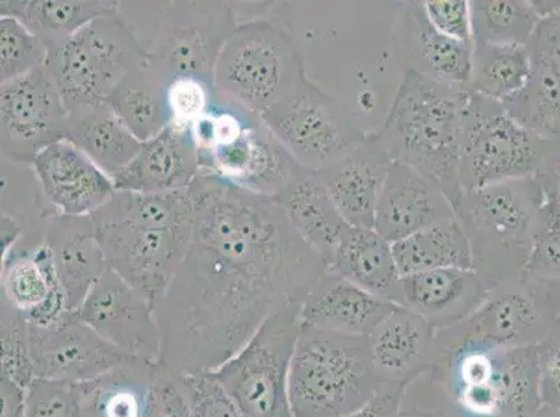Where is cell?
Listing matches in <instances>:
<instances>
[{"mask_svg":"<svg viewBox=\"0 0 560 417\" xmlns=\"http://www.w3.org/2000/svg\"><path fill=\"white\" fill-rule=\"evenodd\" d=\"M545 187L539 226L526 272L538 278H560V201L551 177L537 175Z\"/></svg>","mask_w":560,"mask_h":417,"instance_id":"obj_39","label":"cell"},{"mask_svg":"<svg viewBox=\"0 0 560 417\" xmlns=\"http://www.w3.org/2000/svg\"><path fill=\"white\" fill-rule=\"evenodd\" d=\"M65 140L79 147L112 180L135 159L142 145L108 104L70 110Z\"/></svg>","mask_w":560,"mask_h":417,"instance_id":"obj_31","label":"cell"},{"mask_svg":"<svg viewBox=\"0 0 560 417\" xmlns=\"http://www.w3.org/2000/svg\"><path fill=\"white\" fill-rule=\"evenodd\" d=\"M110 271L156 309L185 261L195 226L151 217L93 218Z\"/></svg>","mask_w":560,"mask_h":417,"instance_id":"obj_13","label":"cell"},{"mask_svg":"<svg viewBox=\"0 0 560 417\" xmlns=\"http://www.w3.org/2000/svg\"><path fill=\"white\" fill-rule=\"evenodd\" d=\"M200 171V156L191 130L170 126L155 139L142 142L135 159L114 182L119 191H182L190 188Z\"/></svg>","mask_w":560,"mask_h":417,"instance_id":"obj_27","label":"cell"},{"mask_svg":"<svg viewBox=\"0 0 560 417\" xmlns=\"http://www.w3.org/2000/svg\"><path fill=\"white\" fill-rule=\"evenodd\" d=\"M167 85L170 81L147 60L121 80L106 104L137 140L147 142L171 126Z\"/></svg>","mask_w":560,"mask_h":417,"instance_id":"obj_34","label":"cell"},{"mask_svg":"<svg viewBox=\"0 0 560 417\" xmlns=\"http://www.w3.org/2000/svg\"><path fill=\"white\" fill-rule=\"evenodd\" d=\"M431 371L460 417H529L542 406L537 347L459 344L436 350Z\"/></svg>","mask_w":560,"mask_h":417,"instance_id":"obj_3","label":"cell"},{"mask_svg":"<svg viewBox=\"0 0 560 417\" xmlns=\"http://www.w3.org/2000/svg\"><path fill=\"white\" fill-rule=\"evenodd\" d=\"M467 85H450L405 70L378 134L394 162L411 167L445 193L462 196L459 151Z\"/></svg>","mask_w":560,"mask_h":417,"instance_id":"obj_2","label":"cell"},{"mask_svg":"<svg viewBox=\"0 0 560 417\" xmlns=\"http://www.w3.org/2000/svg\"><path fill=\"white\" fill-rule=\"evenodd\" d=\"M195 417H242L236 404L212 371L188 374Z\"/></svg>","mask_w":560,"mask_h":417,"instance_id":"obj_45","label":"cell"},{"mask_svg":"<svg viewBox=\"0 0 560 417\" xmlns=\"http://www.w3.org/2000/svg\"><path fill=\"white\" fill-rule=\"evenodd\" d=\"M394 166L376 132L348 156L315 172L350 226L374 228L382 188Z\"/></svg>","mask_w":560,"mask_h":417,"instance_id":"obj_23","label":"cell"},{"mask_svg":"<svg viewBox=\"0 0 560 417\" xmlns=\"http://www.w3.org/2000/svg\"><path fill=\"white\" fill-rule=\"evenodd\" d=\"M399 307L329 271L314 284L302 305L303 324L328 332L369 335Z\"/></svg>","mask_w":560,"mask_h":417,"instance_id":"obj_28","label":"cell"},{"mask_svg":"<svg viewBox=\"0 0 560 417\" xmlns=\"http://www.w3.org/2000/svg\"><path fill=\"white\" fill-rule=\"evenodd\" d=\"M551 154V141L518 124L502 102L468 90L463 110L459 180L463 192L537 176Z\"/></svg>","mask_w":560,"mask_h":417,"instance_id":"obj_9","label":"cell"},{"mask_svg":"<svg viewBox=\"0 0 560 417\" xmlns=\"http://www.w3.org/2000/svg\"><path fill=\"white\" fill-rule=\"evenodd\" d=\"M307 78L289 25L265 16L244 20L222 50L218 96L262 116Z\"/></svg>","mask_w":560,"mask_h":417,"instance_id":"obj_7","label":"cell"},{"mask_svg":"<svg viewBox=\"0 0 560 417\" xmlns=\"http://www.w3.org/2000/svg\"><path fill=\"white\" fill-rule=\"evenodd\" d=\"M147 60L149 52L116 10L49 50L45 69L70 111L106 104L121 80Z\"/></svg>","mask_w":560,"mask_h":417,"instance_id":"obj_8","label":"cell"},{"mask_svg":"<svg viewBox=\"0 0 560 417\" xmlns=\"http://www.w3.org/2000/svg\"><path fill=\"white\" fill-rule=\"evenodd\" d=\"M190 130L201 171L243 190L275 198L302 169L261 116L221 96Z\"/></svg>","mask_w":560,"mask_h":417,"instance_id":"obj_6","label":"cell"},{"mask_svg":"<svg viewBox=\"0 0 560 417\" xmlns=\"http://www.w3.org/2000/svg\"><path fill=\"white\" fill-rule=\"evenodd\" d=\"M2 305L32 325H48L68 312L43 233L24 230L22 238L2 252Z\"/></svg>","mask_w":560,"mask_h":417,"instance_id":"obj_18","label":"cell"},{"mask_svg":"<svg viewBox=\"0 0 560 417\" xmlns=\"http://www.w3.org/2000/svg\"><path fill=\"white\" fill-rule=\"evenodd\" d=\"M80 384L34 379L25 396L24 417H79Z\"/></svg>","mask_w":560,"mask_h":417,"instance_id":"obj_43","label":"cell"},{"mask_svg":"<svg viewBox=\"0 0 560 417\" xmlns=\"http://www.w3.org/2000/svg\"><path fill=\"white\" fill-rule=\"evenodd\" d=\"M394 44L401 68L450 85H468L472 49L445 37L427 19L421 0L401 8L394 25Z\"/></svg>","mask_w":560,"mask_h":417,"instance_id":"obj_24","label":"cell"},{"mask_svg":"<svg viewBox=\"0 0 560 417\" xmlns=\"http://www.w3.org/2000/svg\"><path fill=\"white\" fill-rule=\"evenodd\" d=\"M366 335L303 324L289 371L294 417H342L381 389Z\"/></svg>","mask_w":560,"mask_h":417,"instance_id":"obj_5","label":"cell"},{"mask_svg":"<svg viewBox=\"0 0 560 417\" xmlns=\"http://www.w3.org/2000/svg\"><path fill=\"white\" fill-rule=\"evenodd\" d=\"M560 319V278L523 276L498 284L481 307L455 327L436 332V350L475 343L537 347Z\"/></svg>","mask_w":560,"mask_h":417,"instance_id":"obj_11","label":"cell"},{"mask_svg":"<svg viewBox=\"0 0 560 417\" xmlns=\"http://www.w3.org/2000/svg\"><path fill=\"white\" fill-rule=\"evenodd\" d=\"M456 217L455 207L429 178L394 162L382 188L374 228L392 243Z\"/></svg>","mask_w":560,"mask_h":417,"instance_id":"obj_25","label":"cell"},{"mask_svg":"<svg viewBox=\"0 0 560 417\" xmlns=\"http://www.w3.org/2000/svg\"><path fill=\"white\" fill-rule=\"evenodd\" d=\"M302 305L278 310L238 353L212 371L242 417H294L289 371L303 327Z\"/></svg>","mask_w":560,"mask_h":417,"instance_id":"obj_10","label":"cell"},{"mask_svg":"<svg viewBox=\"0 0 560 417\" xmlns=\"http://www.w3.org/2000/svg\"><path fill=\"white\" fill-rule=\"evenodd\" d=\"M40 218L66 308L74 312L108 271L93 217L62 215L45 207Z\"/></svg>","mask_w":560,"mask_h":417,"instance_id":"obj_22","label":"cell"},{"mask_svg":"<svg viewBox=\"0 0 560 417\" xmlns=\"http://www.w3.org/2000/svg\"><path fill=\"white\" fill-rule=\"evenodd\" d=\"M154 365L132 359L81 383L79 417H147Z\"/></svg>","mask_w":560,"mask_h":417,"instance_id":"obj_32","label":"cell"},{"mask_svg":"<svg viewBox=\"0 0 560 417\" xmlns=\"http://www.w3.org/2000/svg\"><path fill=\"white\" fill-rule=\"evenodd\" d=\"M475 44L527 45L541 17L529 0H471Z\"/></svg>","mask_w":560,"mask_h":417,"instance_id":"obj_37","label":"cell"},{"mask_svg":"<svg viewBox=\"0 0 560 417\" xmlns=\"http://www.w3.org/2000/svg\"><path fill=\"white\" fill-rule=\"evenodd\" d=\"M490 291L475 269H438L400 277L392 302L419 314L441 332L470 318Z\"/></svg>","mask_w":560,"mask_h":417,"instance_id":"obj_21","label":"cell"},{"mask_svg":"<svg viewBox=\"0 0 560 417\" xmlns=\"http://www.w3.org/2000/svg\"><path fill=\"white\" fill-rule=\"evenodd\" d=\"M75 312L121 353L161 362L162 333L154 305L109 267Z\"/></svg>","mask_w":560,"mask_h":417,"instance_id":"obj_16","label":"cell"},{"mask_svg":"<svg viewBox=\"0 0 560 417\" xmlns=\"http://www.w3.org/2000/svg\"><path fill=\"white\" fill-rule=\"evenodd\" d=\"M405 394L404 386L382 385L378 393L366 404L342 417H397L400 415Z\"/></svg>","mask_w":560,"mask_h":417,"instance_id":"obj_47","label":"cell"},{"mask_svg":"<svg viewBox=\"0 0 560 417\" xmlns=\"http://www.w3.org/2000/svg\"><path fill=\"white\" fill-rule=\"evenodd\" d=\"M0 393H2V417H24L25 396L27 389L14 383V381L0 379Z\"/></svg>","mask_w":560,"mask_h":417,"instance_id":"obj_48","label":"cell"},{"mask_svg":"<svg viewBox=\"0 0 560 417\" xmlns=\"http://www.w3.org/2000/svg\"><path fill=\"white\" fill-rule=\"evenodd\" d=\"M425 16L445 37L475 48L471 0H422Z\"/></svg>","mask_w":560,"mask_h":417,"instance_id":"obj_44","label":"cell"},{"mask_svg":"<svg viewBox=\"0 0 560 417\" xmlns=\"http://www.w3.org/2000/svg\"><path fill=\"white\" fill-rule=\"evenodd\" d=\"M542 405L560 408V319L537 345Z\"/></svg>","mask_w":560,"mask_h":417,"instance_id":"obj_46","label":"cell"},{"mask_svg":"<svg viewBox=\"0 0 560 417\" xmlns=\"http://www.w3.org/2000/svg\"><path fill=\"white\" fill-rule=\"evenodd\" d=\"M48 48L18 19H0V83H9L43 68Z\"/></svg>","mask_w":560,"mask_h":417,"instance_id":"obj_38","label":"cell"},{"mask_svg":"<svg viewBox=\"0 0 560 417\" xmlns=\"http://www.w3.org/2000/svg\"><path fill=\"white\" fill-rule=\"evenodd\" d=\"M369 341L371 362L381 385L407 389L434 366L436 330L404 307L382 320Z\"/></svg>","mask_w":560,"mask_h":417,"instance_id":"obj_26","label":"cell"},{"mask_svg":"<svg viewBox=\"0 0 560 417\" xmlns=\"http://www.w3.org/2000/svg\"><path fill=\"white\" fill-rule=\"evenodd\" d=\"M538 175L552 178L560 201V136L551 141V154H549L547 163H545L542 170Z\"/></svg>","mask_w":560,"mask_h":417,"instance_id":"obj_49","label":"cell"},{"mask_svg":"<svg viewBox=\"0 0 560 417\" xmlns=\"http://www.w3.org/2000/svg\"><path fill=\"white\" fill-rule=\"evenodd\" d=\"M327 271L389 301L400 279L392 242L375 228L350 225L345 227Z\"/></svg>","mask_w":560,"mask_h":417,"instance_id":"obj_30","label":"cell"},{"mask_svg":"<svg viewBox=\"0 0 560 417\" xmlns=\"http://www.w3.org/2000/svg\"><path fill=\"white\" fill-rule=\"evenodd\" d=\"M529 417H560V408L542 405L541 408L534 412V414Z\"/></svg>","mask_w":560,"mask_h":417,"instance_id":"obj_51","label":"cell"},{"mask_svg":"<svg viewBox=\"0 0 560 417\" xmlns=\"http://www.w3.org/2000/svg\"><path fill=\"white\" fill-rule=\"evenodd\" d=\"M69 110L45 69L0 86V150L2 160L32 167L45 147L65 140Z\"/></svg>","mask_w":560,"mask_h":417,"instance_id":"obj_15","label":"cell"},{"mask_svg":"<svg viewBox=\"0 0 560 417\" xmlns=\"http://www.w3.org/2000/svg\"><path fill=\"white\" fill-rule=\"evenodd\" d=\"M527 49L526 84L502 105L524 129L553 141L560 136V10L541 19Z\"/></svg>","mask_w":560,"mask_h":417,"instance_id":"obj_19","label":"cell"},{"mask_svg":"<svg viewBox=\"0 0 560 417\" xmlns=\"http://www.w3.org/2000/svg\"><path fill=\"white\" fill-rule=\"evenodd\" d=\"M0 341H2L3 378L14 381L23 389H28L35 379L32 345H30V325L7 305H2Z\"/></svg>","mask_w":560,"mask_h":417,"instance_id":"obj_40","label":"cell"},{"mask_svg":"<svg viewBox=\"0 0 560 417\" xmlns=\"http://www.w3.org/2000/svg\"><path fill=\"white\" fill-rule=\"evenodd\" d=\"M397 417H447L442 412L431 409H411L407 412H400Z\"/></svg>","mask_w":560,"mask_h":417,"instance_id":"obj_50","label":"cell"},{"mask_svg":"<svg viewBox=\"0 0 560 417\" xmlns=\"http://www.w3.org/2000/svg\"><path fill=\"white\" fill-rule=\"evenodd\" d=\"M544 201L539 176L462 193L456 217L470 241L472 269L491 289L526 272Z\"/></svg>","mask_w":560,"mask_h":417,"instance_id":"obj_4","label":"cell"},{"mask_svg":"<svg viewBox=\"0 0 560 417\" xmlns=\"http://www.w3.org/2000/svg\"><path fill=\"white\" fill-rule=\"evenodd\" d=\"M188 191L195 230L156 319L161 364L192 376L217 370L265 320L303 302L327 264L275 198L208 171Z\"/></svg>","mask_w":560,"mask_h":417,"instance_id":"obj_1","label":"cell"},{"mask_svg":"<svg viewBox=\"0 0 560 417\" xmlns=\"http://www.w3.org/2000/svg\"><path fill=\"white\" fill-rule=\"evenodd\" d=\"M119 10L109 0H2L0 17H13L43 40L58 48L95 19Z\"/></svg>","mask_w":560,"mask_h":417,"instance_id":"obj_33","label":"cell"},{"mask_svg":"<svg viewBox=\"0 0 560 417\" xmlns=\"http://www.w3.org/2000/svg\"><path fill=\"white\" fill-rule=\"evenodd\" d=\"M529 73L527 45L475 44L468 90L503 102L518 93Z\"/></svg>","mask_w":560,"mask_h":417,"instance_id":"obj_36","label":"cell"},{"mask_svg":"<svg viewBox=\"0 0 560 417\" xmlns=\"http://www.w3.org/2000/svg\"><path fill=\"white\" fill-rule=\"evenodd\" d=\"M392 247L400 277L438 269H472L470 241L457 217L424 228Z\"/></svg>","mask_w":560,"mask_h":417,"instance_id":"obj_35","label":"cell"},{"mask_svg":"<svg viewBox=\"0 0 560 417\" xmlns=\"http://www.w3.org/2000/svg\"><path fill=\"white\" fill-rule=\"evenodd\" d=\"M30 325L35 379L86 383L135 358L68 310L48 325Z\"/></svg>","mask_w":560,"mask_h":417,"instance_id":"obj_17","label":"cell"},{"mask_svg":"<svg viewBox=\"0 0 560 417\" xmlns=\"http://www.w3.org/2000/svg\"><path fill=\"white\" fill-rule=\"evenodd\" d=\"M215 85L200 79L179 78L167 85L166 100L171 126L191 129L208 115L217 100Z\"/></svg>","mask_w":560,"mask_h":417,"instance_id":"obj_41","label":"cell"},{"mask_svg":"<svg viewBox=\"0 0 560 417\" xmlns=\"http://www.w3.org/2000/svg\"><path fill=\"white\" fill-rule=\"evenodd\" d=\"M238 23L226 2L177 0L162 14L149 62L170 83L195 78L215 85L218 60Z\"/></svg>","mask_w":560,"mask_h":417,"instance_id":"obj_14","label":"cell"},{"mask_svg":"<svg viewBox=\"0 0 560 417\" xmlns=\"http://www.w3.org/2000/svg\"><path fill=\"white\" fill-rule=\"evenodd\" d=\"M275 200L282 207L290 225L323 258L328 267L329 259L348 223L317 175L299 169Z\"/></svg>","mask_w":560,"mask_h":417,"instance_id":"obj_29","label":"cell"},{"mask_svg":"<svg viewBox=\"0 0 560 417\" xmlns=\"http://www.w3.org/2000/svg\"><path fill=\"white\" fill-rule=\"evenodd\" d=\"M147 417H195L188 374L161 362L154 365Z\"/></svg>","mask_w":560,"mask_h":417,"instance_id":"obj_42","label":"cell"},{"mask_svg":"<svg viewBox=\"0 0 560 417\" xmlns=\"http://www.w3.org/2000/svg\"><path fill=\"white\" fill-rule=\"evenodd\" d=\"M261 119L298 165L313 172L348 156L369 135L342 102L308 78Z\"/></svg>","mask_w":560,"mask_h":417,"instance_id":"obj_12","label":"cell"},{"mask_svg":"<svg viewBox=\"0 0 560 417\" xmlns=\"http://www.w3.org/2000/svg\"><path fill=\"white\" fill-rule=\"evenodd\" d=\"M32 169L45 206L62 215L93 216L116 192L114 180L66 140L39 152Z\"/></svg>","mask_w":560,"mask_h":417,"instance_id":"obj_20","label":"cell"}]
</instances>
